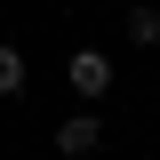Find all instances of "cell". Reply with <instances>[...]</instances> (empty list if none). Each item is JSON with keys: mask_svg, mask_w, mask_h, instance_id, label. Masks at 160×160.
<instances>
[{"mask_svg": "<svg viewBox=\"0 0 160 160\" xmlns=\"http://www.w3.org/2000/svg\"><path fill=\"white\" fill-rule=\"evenodd\" d=\"M64 80H72V96H80V104H104V96H112V48H72Z\"/></svg>", "mask_w": 160, "mask_h": 160, "instance_id": "cell-1", "label": "cell"}, {"mask_svg": "<svg viewBox=\"0 0 160 160\" xmlns=\"http://www.w3.org/2000/svg\"><path fill=\"white\" fill-rule=\"evenodd\" d=\"M48 144H56L64 160H88V152L104 144V112H96V104H80V112H64V120H56V136H48Z\"/></svg>", "mask_w": 160, "mask_h": 160, "instance_id": "cell-2", "label": "cell"}, {"mask_svg": "<svg viewBox=\"0 0 160 160\" xmlns=\"http://www.w3.org/2000/svg\"><path fill=\"white\" fill-rule=\"evenodd\" d=\"M128 48H160V8L152 0H128Z\"/></svg>", "mask_w": 160, "mask_h": 160, "instance_id": "cell-3", "label": "cell"}, {"mask_svg": "<svg viewBox=\"0 0 160 160\" xmlns=\"http://www.w3.org/2000/svg\"><path fill=\"white\" fill-rule=\"evenodd\" d=\"M24 80H32L24 48H16V40H0V96H24Z\"/></svg>", "mask_w": 160, "mask_h": 160, "instance_id": "cell-4", "label": "cell"}]
</instances>
